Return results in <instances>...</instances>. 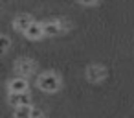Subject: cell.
<instances>
[{"label":"cell","mask_w":134,"mask_h":118,"mask_svg":"<svg viewBox=\"0 0 134 118\" xmlns=\"http://www.w3.org/2000/svg\"><path fill=\"white\" fill-rule=\"evenodd\" d=\"M24 35L28 37V39H33V41H37V39H41V37H44V30H42V24H39V22H31L26 30H24Z\"/></svg>","instance_id":"6"},{"label":"cell","mask_w":134,"mask_h":118,"mask_svg":"<svg viewBox=\"0 0 134 118\" xmlns=\"http://www.w3.org/2000/svg\"><path fill=\"white\" fill-rule=\"evenodd\" d=\"M35 68H37V65H35V61H33V59L20 57V59H17V61H15V70H17V74H20V76L30 78V76L35 72Z\"/></svg>","instance_id":"2"},{"label":"cell","mask_w":134,"mask_h":118,"mask_svg":"<svg viewBox=\"0 0 134 118\" xmlns=\"http://www.w3.org/2000/svg\"><path fill=\"white\" fill-rule=\"evenodd\" d=\"M8 89H9V92H28L30 81L26 76H17V78H11L8 81Z\"/></svg>","instance_id":"4"},{"label":"cell","mask_w":134,"mask_h":118,"mask_svg":"<svg viewBox=\"0 0 134 118\" xmlns=\"http://www.w3.org/2000/svg\"><path fill=\"white\" fill-rule=\"evenodd\" d=\"M37 87H39L42 92H48V94L57 92V90L61 89V78H59L55 72H52V70L42 72V74L37 78Z\"/></svg>","instance_id":"1"},{"label":"cell","mask_w":134,"mask_h":118,"mask_svg":"<svg viewBox=\"0 0 134 118\" xmlns=\"http://www.w3.org/2000/svg\"><path fill=\"white\" fill-rule=\"evenodd\" d=\"M31 101V96H30V90L28 92H9V103L15 107V105H24V103H30Z\"/></svg>","instance_id":"7"},{"label":"cell","mask_w":134,"mask_h":118,"mask_svg":"<svg viewBox=\"0 0 134 118\" xmlns=\"http://www.w3.org/2000/svg\"><path fill=\"white\" fill-rule=\"evenodd\" d=\"M8 48H9V39L6 35H0V55H2Z\"/></svg>","instance_id":"10"},{"label":"cell","mask_w":134,"mask_h":118,"mask_svg":"<svg viewBox=\"0 0 134 118\" xmlns=\"http://www.w3.org/2000/svg\"><path fill=\"white\" fill-rule=\"evenodd\" d=\"M66 28H68V24L63 22V20H48V22L42 24L44 35H48V37H55V35H59V33L64 32Z\"/></svg>","instance_id":"3"},{"label":"cell","mask_w":134,"mask_h":118,"mask_svg":"<svg viewBox=\"0 0 134 118\" xmlns=\"http://www.w3.org/2000/svg\"><path fill=\"white\" fill-rule=\"evenodd\" d=\"M105 76H107V70H105L101 65H90V66L86 68V79L92 81V83H99V81H103Z\"/></svg>","instance_id":"5"},{"label":"cell","mask_w":134,"mask_h":118,"mask_svg":"<svg viewBox=\"0 0 134 118\" xmlns=\"http://www.w3.org/2000/svg\"><path fill=\"white\" fill-rule=\"evenodd\" d=\"M31 22H33V19H31L30 15H19V17H15V20H13V28H15L17 32L24 33V30H26Z\"/></svg>","instance_id":"8"},{"label":"cell","mask_w":134,"mask_h":118,"mask_svg":"<svg viewBox=\"0 0 134 118\" xmlns=\"http://www.w3.org/2000/svg\"><path fill=\"white\" fill-rule=\"evenodd\" d=\"M31 103H24V105H15L13 107V114L17 118H31Z\"/></svg>","instance_id":"9"},{"label":"cell","mask_w":134,"mask_h":118,"mask_svg":"<svg viewBox=\"0 0 134 118\" xmlns=\"http://www.w3.org/2000/svg\"><path fill=\"white\" fill-rule=\"evenodd\" d=\"M35 116H42V111H41V109H37V107H33V109H31V118H35Z\"/></svg>","instance_id":"12"},{"label":"cell","mask_w":134,"mask_h":118,"mask_svg":"<svg viewBox=\"0 0 134 118\" xmlns=\"http://www.w3.org/2000/svg\"><path fill=\"white\" fill-rule=\"evenodd\" d=\"M77 2H79L81 6H96L97 0H77Z\"/></svg>","instance_id":"11"}]
</instances>
